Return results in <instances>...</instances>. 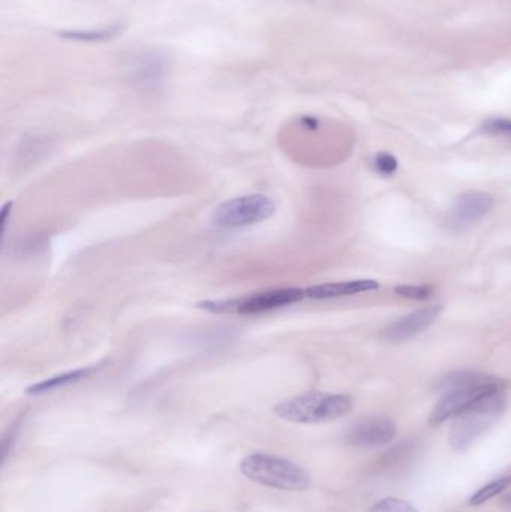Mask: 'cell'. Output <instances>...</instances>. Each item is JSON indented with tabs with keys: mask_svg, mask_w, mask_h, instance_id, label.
<instances>
[{
	"mask_svg": "<svg viewBox=\"0 0 511 512\" xmlns=\"http://www.w3.org/2000/svg\"><path fill=\"white\" fill-rule=\"evenodd\" d=\"M437 387L444 396L432 411V424H441L450 418L453 420L486 394L503 388L504 382L480 373L462 372L444 376Z\"/></svg>",
	"mask_w": 511,
	"mask_h": 512,
	"instance_id": "6da1fadb",
	"label": "cell"
},
{
	"mask_svg": "<svg viewBox=\"0 0 511 512\" xmlns=\"http://www.w3.org/2000/svg\"><path fill=\"white\" fill-rule=\"evenodd\" d=\"M239 468L249 481L270 489L303 492L311 486V477L302 466L273 454H249Z\"/></svg>",
	"mask_w": 511,
	"mask_h": 512,
	"instance_id": "7a4b0ae2",
	"label": "cell"
},
{
	"mask_svg": "<svg viewBox=\"0 0 511 512\" xmlns=\"http://www.w3.org/2000/svg\"><path fill=\"white\" fill-rule=\"evenodd\" d=\"M353 408L347 394L306 393L278 403L273 412L281 420L297 424H320L338 420Z\"/></svg>",
	"mask_w": 511,
	"mask_h": 512,
	"instance_id": "3957f363",
	"label": "cell"
},
{
	"mask_svg": "<svg viewBox=\"0 0 511 512\" xmlns=\"http://www.w3.org/2000/svg\"><path fill=\"white\" fill-rule=\"evenodd\" d=\"M504 388L486 394L470 408L453 418L450 444L456 451H464L482 436L506 409L507 397Z\"/></svg>",
	"mask_w": 511,
	"mask_h": 512,
	"instance_id": "277c9868",
	"label": "cell"
},
{
	"mask_svg": "<svg viewBox=\"0 0 511 512\" xmlns=\"http://www.w3.org/2000/svg\"><path fill=\"white\" fill-rule=\"evenodd\" d=\"M306 295V289L281 288L257 292L240 298L228 300H207L198 303L200 309L210 313H230V315H261L299 303Z\"/></svg>",
	"mask_w": 511,
	"mask_h": 512,
	"instance_id": "5b68a950",
	"label": "cell"
},
{
	"mask_svg": "<svg viewBox=\"0 0 511 512\" xmlns=\"http://www.w3.org/2000/svg\"><path fill=\"white\" fill-rule=\"evenodd\" d=\"M275 212L276 204L272 198L261 194L242 195L216 207L212 222L225 230H239L266 222Z\"/></svg>",
	"mask_w": 511,
	"mask_h": 512,
	"instance_id": "8992f818",
	"label": "cell"
},
{
	"mask_svg": "<svg viewBox=\"0 0 511 512\" xmlns=\"http://www.w3.org/2000/svg\"><path fill=\"white\" fill-rule=\"evenodd\" d=\"M170 60L161 50H143L128 60L126 72L135 89L143 93H156L164 86Z\"/></svg>",
	"mask_w": 511,
	"mask_h": 512,
	"instance_id": "52a82bcc",
	"label": "cell"
},
{
	"mask_svg": "<svg viewBox=\"0 0 511 512\" xmlns=\"http://www.w3.org/2000/svg\"><path fill=\"white\" fill-rule=\"evenodd\" d=\"M396 426L392 420L384 417H369L357 421L345 436L348 445L360 448L380 447L396 438Z\"/></svg>",
	"mask_w": 511,
	"mask_h": 512,
	"instance_id": "ba28073f",
	"label": "cell"
},
{
	"mask_svg": "<svg viewBox=\"0 0 511 512\" xmlns=\"http://www.w3.org/2000/svg\"><path fill=\"white\" fill-rule=\"evenodd\" d=\"M494 206V197L485 192H468L461 195L450 210V228L456 231L467 230L485 218Z\"/></svg>",
	"mask_w": 511,
	"mask_h": 512,
	"instance_id": "9c48e42d",
	"label": "cell"
},
{
	"mask_svg": "<svg viewBox=\"0 0 511 512\" xmlns=\"http://www.w3.org/2000/svg\"><path fill=\"white\" fill-rule=\"evenodd\" d=\"M440 312V306H429L399 318L384 330V340L392 343L407 342L425 331L438 318Z\"/></svg>",
	"mask_w": 511,
	"mask_h": 512,
	"instance_id": "30bf717a",
	"label": "cell"
},
{
	"mask_svg": "<svg viewBox=\"0 0 511 512\" xmlns=\"http://www.w3.org/2000/svg\"><path fill=\"white\" fill-rule=\"evenodd\" d=\"M380 288L378 282L371 279L348 280V282L324 283L306 289V295L314 300L347 297V295L362 294Z\"/></svg>",
	"mask_w": 511,
	"mask_h": 512,
	"instance_id": "8fae6325",
	"label": "cell"
},
{
	"mask_svg": "<svg viewBox=\"0 0 511 512\" xmlns=\"http://www.w3.org/2000/svg\"><path fill=\"white\" fill-rule=\"evenodd\" d=\"M104 364H93V366L81 367V369L71 370V372L62 373V375L53 376V378L45 379L27 388V394L30 396H39V394L51 393V391L59 390V388L68 387L75 382L83 381L89 378L93 373L99 372Z\"/></svg>",
	"mask_w": 511,
	"mask_h": 512,
	"instance_id": "7c38bea8",
	"label": "cell"
},
{
	"mask_svg": "<svg viewBox=\"0 0 511 512\" xmlns=\"http://www.w3.org/2000/svg\"><path fill=\"white\" fill-rule=\"evenodd\" d=\"M120 32H122V26L113 24V26L101 30H68V32L60 33V36L66 39H74V41L98 42L116 38Z\"/></svg>",
	"mask_w": 511,
	"mask_h": 512,
	"instance_id": "4fadbf2b",
	"label": "cell"
},
{
	"mask_svg": "<svg viewBox=\"0 0 511 512\" xmlns=\"http://www.w3.org/2000/svg\"><path fill=\"white\" fill-rule=\"evenodd\" d=\"M511 486V472L510 474L503 475V477L497 478V480L491 481V483L483 486L473 498L470 499L471 507H479V505L486 504L491 499L497 498L501 493L506 492Z\"/></svg>",
	"mask_w": 511,
	"mask_h": 512,
	"instance_id": "5bb4252c",
	"label": "cell"
},
{
	"mask_svg": "<svg viewBox=\"0 0 511 512\" xmlns=\"http://www.w3.org/2000/svg\"><path fill=\"white\" fill-rule=\"evenodd\" d=\"M368 512H419L402 499L387 498L375 504Z\"/></svg>",
	"mask_w": 511,
	"mask_h": 512,
	"instance_id": "9a60e30c",
	"label": "cell"
},
{
	"mask_svg": "<svg viewBox=\"0 0 511 512\" xmlns=\"http://www.w3.org/2000/svg\"><path fill=\"white\" fill-rule=\"evenodd\" d=\"M374 167L381 176L389 177L398 171V161H396L395 156L389 155V153H380L375 158Z\"/></svg>",
	"mask_w": 511,
	"mask_h": 512,
	"instance_id": "2e32d148",
	"label": "cell"
},
{
	"mask_svg": "<svg viewBox=\"0 0 511 512\" xmlns=\"http://www.w3.org/2000/svg\"><path fill=\"white\" fill-rule=\"evenodd\" d=\"M483 132L489 135H498V137L510 138L511 140V120L492 119L483 125Z\"/></svg>",
	"mask_w": 511,
	"mask_h": 512,
	"instance_id": "e0dca14e",
	"label": "cell"
},
{
	"mask_svg": "<svg viewBox=\"0 0 511 512\" xmlns=\"http://www.w3.org/2000/svg\"><path fill=\"white\" fill-rule=\"evenodd\" d=\"M396 294L413 300H428L432 295V289L426 285H402L395 289Z\"/></svg>",
	"mask_w": 511,
	"mask_h": 512,
	"instance_id": "ac0fdd59",
	"label": "cell"
},
{
	"mask_svg": "<svg viewBox=\"0 0 511 512\" xmlns=\"http://www.w3.org/2000/svg\"><path fill=\"white\" fill-rule=\"evenodd\" d=\"M21 420L15 421L12 424L11 429L5 433L2 439V463L5 465L8 460L9 454H11L12 447H14L15 439H17L18 432H20Z\"/></svg>",
	"mask_w": 511,
	"mask_h": 512,
	"instance_id": "d6986e66",
	"label": "cell"
},
{
	"mask_svg": "<svg viewBox=\"0 0 511 512\" xmlns=\"http://www.w3.org/2000/svg\"><path fill=\"white\" fill-rule=\"evenodd\" d=\"M501 504H503L504 510L511 512V493L510 495L504 496L503 501H501Z\"/></svg>",
	"mask_w": 511,
	"mask_h": 512,
	"instance_id": "ffe728a7",
	"label": "cell"
}]
</instances>
